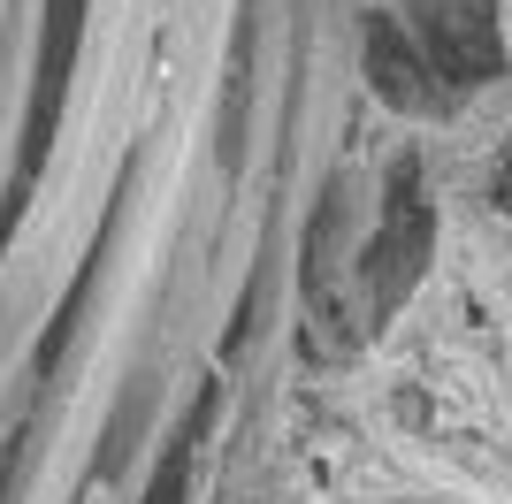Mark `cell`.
Returning a JSON list of instances; mask_svg holds the SVG:
<instances>
[{
  "label": "cell",
  "instance_id": "1",
  "mask_svg": "<svg viewBox=\"0 0 512 504\" xmlns=\"http://www.w3.org/2000/svg\"><path fill=\"white\" fill-rule=\"evenodd\" d=\"M497 39H505V62H512V0H497Z\"/></svg>",
  "mask_w": 512,
  "mask_h": 504
}]
</instances>
